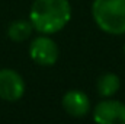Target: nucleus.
<instances>
[{
    "mask_svg": "<svg viewBox=\"0 0 125 124\" xmlns=\"http://www.w3.org/2000/svg\"><path fill=\"white\" fill-rule=\"evenodd\" d=\"M73 16L68 0H33L29 10L33 31L44 35H54L62 31Z\"/></svg>",
    "mask_w": 125,
    "mask_h": 124,
    "instance_id": "1",
    "label": "nucleus"
},
{
    "mask_svg": "<svg viewBox=\"0 0 125 124\" xmlns=\"http://www.w3.org/2000/svg\"><path fill=\"white\" fill-rule=\"evenodd\" d=\"M90 13L103 34L125 35V0H93Z\"/></svg>",
    "mask_w": 125,
    "mask_h": 124,
    "instance_id": "2",
    "label": "nucleus"
},
{
    "mask_svg": "<svg viewBox=\"0 0 125 124\" xmlns=\"http://www.w3.org/2000/svg\"><path fill=\"white\" fill-rule=\"evenodd\" d=\"M28 51L32 62L42 67L54 66L60 57V48L57 42L50 35H44V34L32 39Z\"/></svg>",
    "mask_w": 125,
    "mask_h": 124,
    "instance_id": "3",
    "label": "nucleus"
},
{
    "mask_svg": "<svg viewBox=\"0 0 125 124\" xmlns=\"http://www.w3.org/2000/svg\"><path fill=\"white\" fill-rule=\"evenodd\" d=\"M92 117L99 124H125V104L114 98H102L93 107Z\"/></svg>",
    "mask_w": 125,
    "mask_h": 124,
    "instance_id": "4",
    "label": "nucleus"
},
{
    "mask_svg": "<svg viewBox=\"0 0 125 124\" xmlns=\"http://www.w3.org/2000/svg\"><path fill=\"white\" fill-rule=\"evenodd\" d=\"M25 80L13 69H0V99L16 102L25 95Z\"/></svg>",
    "mask_w": 125,
    "mask_h": 124,
    "instance_id": "5",
    "label": "nucleus"
},
{
    "mask_svg": "<svg viewBox=\"0 0 125 124\" xmlns=\"http://www.w3.org/2000/svg\"><path fill=\"white\" fill-rule=\"evenodd\" d=\"M61 107L73 118H83L92 111V102L89 95L80 89H70L64 93Z\"/></svg>",
    "mask_w": 125,
    "mask_h": 124,
    "instance_id": "6",
    "label": "nucleus"
},
{
    "mask_svg": "<svg viewBox=\"0 0 125 124\" xmlns=\"http://www.w3.org/2000/svg\"><path fill=\"white\" fill-rule=\"evenodd\" d=\"M121 89V79L116 73H102L96 80V91L100 98H112Z\"/></svg>",
    "mask_w": 125,
    "mask_h": 124,
    "instance_id": "7",
    "label": "nucleus"
},
{
    "mask_svg": "<svg viewBox=\"0 0 125 124\" xmlns=\"http://www.w3.org/2000/svg\"><path fill=\"white\" fill-rule=\"evenodd\" d=\"M32 32H33V26L29 19H18L9 25L7 37L13 42H23L31 38Z\"/></svg>",
    "mask_w": 125,
    "mask_h": 124,
    "instance_id": "8",
    "label": "nucleus"
},
{
    "mask_svg": "<svg viewBox=\"0 0 125 124\" xmlns=\"http://www.w3.org/2000/svg\"><path fill=\"white\" fill-rule=\"evenodd\" d=\"M124 54H125V42H124Z\"/></svg>",
    "mask_w": 125,
    "mask_h": 124,
    "instance_id": "9",
    "label": "nucleus"
}]
</instances>
